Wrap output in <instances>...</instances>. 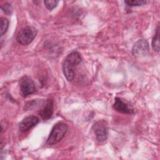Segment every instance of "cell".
<instances>
[{"mask_svg":"<svg viewBox=\"0 0 160 160\" xmlns=\"http://www.w3.org/2000/svg\"><path fill=\"white\" fill-rule=\"evenodd\" d=\"M149 51L148 42L145 39L138 40L132 48V53L134 56L141 58L148 54Z\"/></svg>","mask_w":160,"mask_h":160,"instance_id":"8992f818","label":"cell"},{"mask_svg":"<svg viewBox=\"0 0 160 160\" xmlns=\"http://www.w3.org/2000/svg\"><path fill=\"white\" fill-rule=\"evenodd\" d=\"M93 129L97 140L104 142L108 138V126L106 121L100 120L93 125Z\"/></svg>","mask_w":160,"mask_h":160,"instance_id":"5b68a950","label":"cell"},{"mask_svg":"<svg viewBox=\"0 0 160 160\" xmlns=\"http://www.w3.org/2000/svg\"><path fill=\"white\" fill-rule=\"evenodd\" d=\"M147 1L144 0H126L124 3L129 6H139L146 4Z\"/></svg>","mask_w":160,"mask_h":160,"instance_id":"7c38bea8","label":"cell"},{"mask_svg":"<svg viewBox=\"0 0 160 160\" xmlns=\"http://www.w3.org/2000/svg\"><path fill=\"white\" fill-rule=\"evenodd\" d=\"M54 111V104L52 99H48L44 108L40 111V115L44 120L49 119L51 118Z\"/></svg>","mask_w":160,"mask_h":160,"instance_id":"9c48e42d","label":"cell"},{"mask_svg":"<svg viewBox=\"0 0 160 160\" xmlns=\"http://www.w3.org/2000/svg\"><path fill=\"white\" fill-rule=\"evenodd\" d=\"M19 88L21 94L23 97H26L36 91L35 83L32 78L28 76H24L20 80Z\"/></svg>","mask_w":160,"mask_h":160,"instance_id":"277c9868","label":"cell"},{"mask_svg":"<svg viewBox=\"0 0 160 160\" xmlns=\"http://www.w3.org/2000/svg\"><path fill=\"white\" fill-rule=\"evenodd\" d=\"M0 34L1 36L4 35L6 32L9 27V21L7 18L1 17L0 19Z\"/></svg>","mask_w":160,"mask_h":160,"instance_id":"8fae6325","label":"cell"},{"mask_svg":"<svg viewBox=\"0 0 160 160\" xmlns=\"http://www.w3.org/2000/svg\"><path fill=\"white\" fill-rule=\"evenodd\" d=\"M36 34L37 30L34 27L26 26L19 31L16 36V41L22 45H28L34 40Z\"/></svg>","mask_w":160,"mask_h":160,"instance_id":"3957f363","label":"cell"},{"mask_svg":"<svg viewBox=\"0 0 160 160\" xmlns=\"http://www.w3.org/2000/svg\"><path fill=\"white\" fill-rule=\"evenodd\" d=\"M114 103L113 104L114 109L121 113L127 114H131L134 113L133 109L129 106V105L123 101L119 98H116L114 99Z\"/></svg>","mask_w":160,"mask_h":160,"instance_id":"ba28073f","label":"cell"},{"mask_svg":"<svg viewBox=\"0 0 160 160\" xmlns=\"http://www.w3.org/2000/svg\"><path fill=\"white\" fill-rule=\"evenodd\" d=\"M39 121V119L36 116H29L22 120L19 123V129L22 132H26L36 126Z\"/></svg>","mask_w":160,"mask_h":160,"instance_id":"52a82bcc","label":"cell"},{"mask_svg":"<svg viewBox=\"0 0 160 160\" xmlns=\"http://www.w3.org/2000/svg\"><path fill=\"white\" fill-rule=\"evenodd\" d=\"M1 8L2 11L7 15H11L12 12V7L9 2H6L1 5Z\"/></svg>","mask_w":160,"mask_h":160,"instance_id":"4fadbf2b","label":"cell"},{"mask_svg":"<svg viewBox=\"0 0 160 160\" xmlns=\"http://www.w3.org/2000/svg\"><path fill=\"white\" fill-rule=\"evenodd\" d=\"M58 1H56V0H51V1H44V3L45 4V6L46 7V8L48 9H49V11H51L52 9H53L54 8H55L58 4Z\"/></svg>","mask_w":160,"mask_h":160,"instance_id":"5bb4252c","label":"cell"},{"mask_svg":"<svg viewBox=\"0 0 160 160\" xmlns=\"http://www.w3.org/2000/svg\"><path fill=\"white\" fill-rule=\"evenodd\" d=\"M67 131L68 126L66 124L62 122L56 123L51 131L47 139V144L49 145L57 144L64 137Z\"/></svg>","mask_w":160,"mask_h":160,"instance_id":"7a4b0ae2","label":"cell"},{"mask_svg":"<svg viewBox=\"0 0 160 160\" xmlns=\"http://www.w3.org/2000/svg\"><path fill=\"white\" fill-rule=\"evenodd\" d=\"M82 58L80 53L74 51L67 55L62 64V71L66 79L71 81L74 77V68L81 63Z\"/></svg>","mask_w":160,"mask_h":160,"instance_id":"6da1fadb","label":"cell"},{"mask_svg":"<svg viewBox=\"0 0 160 160\" xmlns=\"http://www.w3.org/2000/svg\"><path fill=\"white\" fill-rule=\"evenodd\" d=\"M152 48L153 50L156 52H159L160 47V41H159V27L158 26L155 34L152 40Z\"/></svg>","mask_w":160,"mask_h":160,"instance_id":"30bf717a","label":"cell"}]
</instances>
